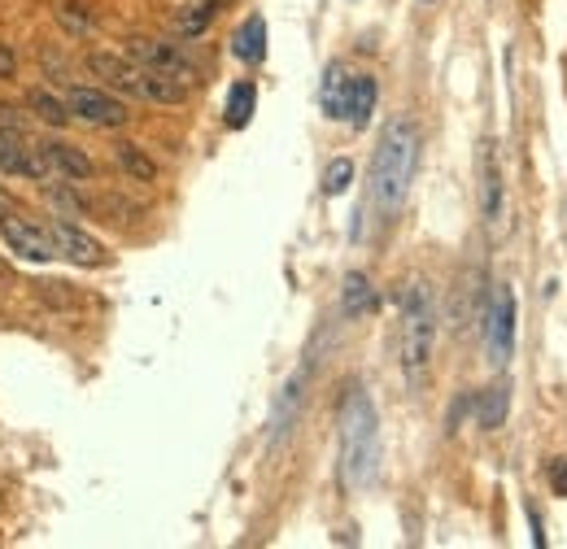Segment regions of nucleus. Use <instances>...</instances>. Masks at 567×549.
Returning <instances> with one entry per match:
<instances>
[{"label":"nucleus","mask_w":567,"mask_h":549,"mask_svg":"<svg viewBox=\"0 0 567 549\" xmlns=\"http://www.w3.org/2000/svg\"><path fill=\"white\" fill-rule=\"evenodd\" d=\"M415 162H419V127L411 118H393L380 136V149L371 162V188H367V201L380 222H393V214L402 209L415 179Z\"/></svg>","instance_id":"obj_1"},{"label":"nucleus","mask_w":567,"mask_h":549,"mask_svg":"<svg viewBox=\"0 0 567 549\" xmlns=\"http://www.w3.org/2000/svg\"><path fill=\"white\" fill-rule=\"evenodd\" d=\"M376 462H380L376 406H371V397L363 388H354L345 397V410H341V471H345V484L350 488L371 484Z\"/></svg>","instance_id":"obj_2"},{"label":"nucleus","mask_w":567,"mask_h":549,"mask_svg":"<svg viewBox=\"0 0 567 549\" xmlns=\"http://www.w3.org/2000/svg\"><path fill=\"white\" fill-rule=\"evenodd\" d=\"M88 71L92 79H101L110 92L118 97H136V101H149V105H179L188 101V88L131 62V58H118V53H88Z\"/></svg>","instance_id":"obj_3"},{"label":"nucleus","mask_w":567,"mask_h":549,"mask_svg":"<svg viewBox=\"0 0 567 549\" xmlns=\"http://www.w3.org/2000/svg\"><path fill=\"white\" fill-rule=\"evenodd\" d=\"M432 345H437V310H432V293H428L424 284H411V293L402 297L398 354H402V371H406V380H411L415 388L428 380Z\"/></svg>","instance_id":"obj_4"},{"label":"nucleus","mask_w":567,"mask_h":549,"mask_svg":"<svg viewBox=\"0 0 567 549\" xmlns=\"http://www.w3.org/2000/svg\"><path fill=\"white\" fill-rule=\"evenodd\" d=\"M66 105H71V118H79L88 127H127L131 123V110L110 88H84V84H75L66 92Z\"/></svg>","instance_id":"obj_5"},{"label":"nucleus","mask_w":567,"mask_h":549,"mask_svg":"<svg viewBox=\"0 0 567 549\" xmlns=\"http://www.w3.org/2000/svg\"><path fill=\"white\" fill-rule=\"evenodd\" d=\"M0 170L18 179H49L45 144H36L23 127H0Z\"/></svg>","instance_id":"obj_6"},{"label":"nucleus","mask_w":567,"mask_h":549,"mask_svg":"<svg viewBox=\"0 0 567 549\" xmlns=\"http://www.w3.org/2000/svg\"><path fill=\"white\" fill-rule=\"evenodd\" d=\"M127 58L140 62V66H149V71H158V75H166V79H175V84H184V88L197 84V66H192L175 44L136 36V40H127Z\"/></svg>","instance_id":"obj_7"},{"label":"nucleus","mask_w":567,"mask_h":549,"mask_svg":"<svg viewBox=\"0 0 567 549\" xmlns=\"http://www.w3.org/2000/svg\"><path fill=\"white\" fill-rule=\"evenodd\" d=\"M484 345H489L493 367H502L515 349V293L511 289H497V297H493V310L484 319Z\"/></svg>","instance_id":"obj_8"},{"label":"nucleus","mask_w":567,"mask_h":549,"mask_svg":"<svg viewBox=\"0 0 567 549\" xmlns=\"http://www.w3.org/2000/svg\"><path fill=\"white\" fill-rule=\"evenodd\" d=\"M49 231H53V240H58V253H62V257H71L75 266H110L105 244H101L97 235H88L84 227L66 222V218H53V222H49Z\"/></svg>","instance_id":"obj_9"},{"label":"nucleus","mask_w":567,"mask_h":549,"mask_svg":"<svg viewBox=\"0 0 567 549\" xmlns=\"http://www.w3.org/2000/svg\"><path fill=\"white\" fill-rule=\"evenodd\" d=\"M0 231H5V244H10L14 253H23V257H32V261H53V257H62L49 227H36V222H27V218H5V222H0Z\"/></svg>","instance_id":"obj_10"},{"label":"nucleus","mask_w":567,"mask_h":549,"mask_svg":"<svg viewBox=\"0 0 567 549\" xmlns=\"http://www.w3.org/2000/svg\"><path fill=\"white\" fill-rule=\"evenodd\" d=\"M45 162H49V179H53V175H62V179H92V175H97L92 157H88L84 149L66 144V140L45 144Z\"/></svg>","instance_id":"obj_11"},{"label":"nucleus","mask_w":567,"mask_h":549,"mask_svg":"<svg viewBox=\"0 0 567 549\" xmlns=\"http://www.w3.org/2000/svg\"><path fill=\"white\" fill-rule=\"evenodd\" d=\"M376 97H380V88H376L371 75L345 79V118H350L354 127H363V123L376 114Z\"/></svg>","instance_id":"obj_12"},{"label":"nucleus","mask_w":567,"mask_h":549,"mask_svg":"<svg viewBox=\"0 0 567 549\" xmlns=\"http://www.w3.org/2000/svg\"><path fill=\"white\" fill-rule=\"evenodd\" d=\"M341 310H345V319H363V315H371V310H376V289H371V280H367L363 270H350V274H345Z\"/></svg>","instance_id":"obj_13"},{"label":"nucleus","mask_w":567,"mask_h":549,"mask_svg":"<svg viewBox=\"0 0 567 549\" xmlns=\"http://www.w3.org/2000/svg\"><path fill=\"white\" fill-rule=\"evenodd\" d=\"M480 166H484V183H480V209L489 222L502 218V175H497V162H493V144H484L480 153Z\"/></svg>","instance_id":"obj_14"},{"label":"nucleus","mask_w":567,"mask_h":549,"mask_svg":"<svg viewBox=\"0 0 567 549\" xmlns=\"http://www.w3.org/2000/svg\"><path fill=\"white\" fill-rule=\"evenodd\" d=\"M231 53L240 58V62H262L266 58V23L253 14V18H244V27L231 36Z\"/></svg>","instance_id":"obj_15"},{"label":"nucleus","mask_w":567,"mask_h":549,"mask_svg":"<svg viewBox=\"0 0 567 549\" xmlns=\"http://www.w3.org/2000/svg\"><path fill=\"white\" fill-rule=\"evenodd\" d=\"M506 406H511V388H506V384L484 388L480 401H476V423H480L484 432H497V427L506 423Z\"/></svg>","instance_id":"obj_16"},{"label":"nucleus","mask_w":567,"mask_h":549,"mask_svg":"<svg viewBox=\"0 0 567 549\" xmlns=\"http://www.w3.org/2000/svg\"><path fill=\"white\" fill-rule=\"evenodd\" d=\"M214 14H218V5H210V0H188V5L175 14V31H179L184 40H197V36H205V27L214 23Z\"/></svg>","instance_id":"obj_17"},{"label":"nucleus","mask_w":567,"mask_h":549,"mask_svg":"<svg viewBox=\"0 0 567 549\" xmlns=\"http://www.w3.org/2000/svg\"><path fill=\"white\" fill-rule=\"evenodd\" d=\"M27 105H32L49 127H66V123H71V105H66L62 97H53L49 88H32V92H27Z\"/></svg>","instance_id":"obj_18"},{"label":"nucleus","mask_w":567,"mask_h":549,"mask_svg":"<svg viewBox=\"0 0 567 549\" xmlns=\"http://www.w3.org/2000/svg\"><path fill=\"white\" fill-rule=\"evenodd\" d=\"M253 110H257V92H253V84H236L231 92H227V127H249V118H253Z\"/></svg>","instance_id":"obj_19"},{"label":"nucleus","mask_w":567,"mask_h":549,"mask_svg":"<svg viewBox=\"0 0 567 549\" xmlns=\"http://www.w3.org/2000/svg\"><path fill=\"white\" fill-rule=\"evenodd\" d=\"M114 162L136 179V183H153L158 179V166H153V157H144L136 144H118L114 149Z\"/></svg>","instance_id":"obj_20"},{"label":"nucleus","mask_w":567,"mask_h":549,"mask_svg":"<svg viewBox=\"0 0 567 549\" xmlns=\"http://www.w3.org/2000/svg\"><path fill=\"white\" fill-rule=\"evenodd\" d=\"M324 110H328V118H345V71H341V66L328 71V84H324Z\"/></svg>","instance_id":"obj_21"},{"label":"nucleus","mask_w":567,"mask_h":549,"mask_svg":"<svg viewBox=\"0 0 567 549\" xmlns=\"http://www.w3.org/2000/svg\"><path fill=\"white\" fill-rule=\"evenodd\" d=\"M350 183H354V162H350V157H337V162L324 170V192H328V196H341Z\"/></svg>","instance_id":"obj_22"},{"label":"nucleus","mask_w":567,"mask_h":549,"mask_svg":"<svg viewBox=\"0 0 567 549\" xmlns=\"http://www.w3.org/2000/svg\"><path fill=\"white\" fill-rule=\"evenodd\" d=\"M58 18H62L71 31H88V23H92V18H88L79 5H62V10H58Z\"/></svg>","instance_id":"obj_23"},{"label":"nucleus","mask_w":567,"mask_h":549,"mask_svg":"<svg viewBox=\"0 0 567 549\" xmlns=\"http://www.w3.org/2000/svg\"><path fill=\"white\" fill-rule=\"evenodd\" d=\"M550 484H554L558 497H567V458H554V462H550Z\"/></svg>","instance_id":"obj_24"},{"label":"nucleus","mask_w":567,"mask_h":549,"mask_svg":"<svg viewBox=\"0 0 567 549\" xmlns=\"http://www.w3.org/2000/svg\"><path fill=\"white\" fill-rule=\"evenodd\" d=\"M14 71H18V58H14V49H5V44H0V79H14Z\"/></svg>","instance_id":"obj_25"},{"label":"nucleus","mask_w":567,"mask_h":549,"mask_svg":"<svg viewBox=\"0 0 567 549\" xmlns=\"http://www.w3.org/2000/svg\"><path fill=\"white\" fill-rule=\"evenodd\" d=\"M5 218H10V196L0 192V222H5Z\"/></svg>","instance_id":"obj_26"}]
</instances>
